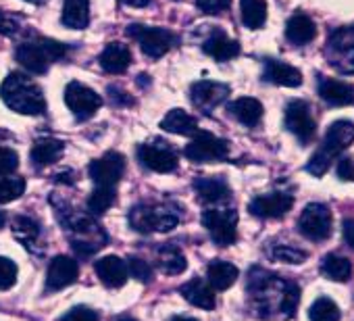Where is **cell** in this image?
I'll use <instances>...</instances> for the list:
<instances>
[{
    "mask_svg": "<svg viewBox=\"0 0 354 321\" xmlns=\"http://www.w3.org/2000/svg\"><path fill=\"white\" fill-rule=\"evenodd\" d=\"M271 257L275 261H281V263H290V265H300L306 261V253L296 248V246H288V244H279L271 250Z\"/></svg>",
    "mask_w": 354,
    "mask_h": 321,
    "instance_id": "f35d334b",
    "label": "cell"
},
{
    "mask_svg": "<svg viewBox=\"0 0 354 321\" xmlns=\"http://www.w3.org/2000/svg\"><path fill=\"white\" fill-rule=\"evenodd\" d=\"M203 226L217 246H232L238 238V213L234 209H209L203 213Z\"/></svg>",
    "mask_w": 354,
    "mask_h": 321,
    "instance_id": "5b68a950",
    "label": "cell"
},
{
    "mask_svg": "<svg viewBox=\"0 0 354 321\" xmlns=\"http://www.w3.org/2000/svg\"><path fill=\"white\" fill-rule=\"evenodd\" d=\"M24 192H26L24 178H3L0 176V205H7V203L21 199Z\"/></svg>",
    "mask_w": 354,
    "mask_h": 321,
    "instance_id": "d590c367",
    "label": "cell"
},
{
    "mask_svg": "<svg viewBox=\"0 0 354 321\" xmlns=\"http://www.w3.org/2000/svg\"><path fill=\"white\" fill-rule=\"evenodd\" d=\"M319 96L333 107H346L354 102V88L339 80H327L323 77L319 82Z\"/></svg>",
    "mask_w": 354,
    "mask_h": 321,
    "instance_id": "44dd1931",
    "label": "cell"
},
{
    "mask_svg": "<svg viewBox=\"0 0 354 321\" xmlns=\"http://www.w3.org/2000/svg\"><path fill=\"white\" fill-rule=\"evenodd\" d=\"M26 3H34L36 5V3H42V0H26Z\"/></svg>",
    "mask_w": 354,
    "mask_h": 321,
    "instance_id": "11a10c76",
    "label": "cell"
},
{
    "mask_svg": "<svg viewBox=\"0 0 354 321\" xmlns=\"http://www.w3.org/2000/svg\"><path fill=\"white\" fill-rule=\"evenodd\" d=\"M19 167V154L7 146H0V176H9Z\"/></svg>",
    "mask_w": 354,
    "mask_h": 321,
    "instance_id": "60d3db41",
    "label": "cell"
},
{
    "mask_svg": "<svg viewBox=\"0 0 354 321\" xmlns=\"http://www.w3.org/2000/svg\"><path fill=\"white\" fill-rule=\"evenodd\" d=\"M65 104L80 121H86L94 117L96 111L102 107V96L80 82H71L65 88Z\"/></svg>",
    "mask_w": 354,
    "mask_h": 321,
    "instance_id": "30bf717a",
    "label": "cell"
},
{
    "mask_svg": "<svg viewBox=\"0 0 354 321\" xmlns=\"http://www.w3.org/2000/svg\"><path fill=\"white\" fill-rule=\"evenodd\" d=\"M308 319L310 321H339V309L331 298L321 296L310 304Z\"/></svg>",
    "mask_w": 354,
    "mask_h": 321,
    "instance_id": "836d02e7",
    "label": "cell"
},
{
    "mask_svg": "<svg viewBox=\"0 0 354 321\" xmlns=\"http://www.w3.org/2000/svg\"><path fill=\"white\" fill-rule=\"evenodd\" d=\"M65 55H67V46L48 38H42L40 42H26L15 51V59L30 73H46L50 63L61 61Z\"/></svg>",
    "mask_w": 354,
    "mask_h": 321,
    "instance_id": "3957f363",
    "label": "cell"
},
{
    "mask_svg": "<svg viewBox=\"0 0 354 321\" xmlns=\"http://www.w3.org/2000/svg\"><path fill=\"white\" fill-rule=\"evenodd\" d=\"M63 24L71 30H84L90 24V0H65Z\"/></svg>",
    "mask_w": 354,
    "mask_h": 321,
    "instance_id": "f546056e",
    "label": "cell"
},
{
    "mask_svg": "<svg viewBox=\"0 0 354 321\" xmlns=\"http://www.w3.org/2000/svg\"><path fill=\"white\" fill-rule=\"evenodd\" d=\"M337 178L344 180V182H352L354 180V163L352 158L344 156L337 160Z\"/></svg>",
    "mask_w": 354,
    "mask_h": 321,
    "instance_id": "7dc6e473",
    "label": "cell"
},
{
    "mask_svg": "<svg viewBox=\"0 0 354 321\" xmlns=\"http://www.w3.org/2000/svg\"><path fill=\"white\" fill-rule=\"evenodd\" d=\"M240 13L248 30H259L267 21V3L265 0H240Z\"/></svg>",
    "mask_w": 354,
    "mask_h": 321,
    "instance_id": "1f68e13d",
    "label": "cell"
},
{
    "mask_svg": "<svg viewBox=\"0 0 354 321\" xmlns=\"http://www.w3.org/2000/svg\"><path fill=\"white\" fill-rule=\"evenodd\" d=\"M298 230L304 238L313 242L327 240L331 236V211L321 203L306 205L298 219Z\"/></svg>",
    "mask_w": 354,
    "mask_h": 321,
    "instance_id": "ba28073f",
    "label": "cell"
},
{
    "mask_svg": "<svg viewBox=\"0 0 354 321\" xmlns=\"http://www.w3.org/2000/svg\"><path fill=\"white\" fill-rule=\"evenodd\" d=\"M232 5V0H196V7L207 15H217Z\"/></svg>",
    "mask_w": 354,
    "mask_h": 321,
    "instance_id": "bcb514c9",
    "label": "cell"
},
{
    "mask_svg": "<svg viewBox=\"0 0 354 321\" xmlns=\"http://www.w3.org/2000/svg\"><path fill=\"white\" fill-rule=\"evenodd\" d=\"M19 30H21V19L19 17L0 11V34H3V36H13Z\"/></svg>",
    "mask_w": 354,
    "mask_h": 321,
    "instance_id": "f6af8a7d",
    "label": "cell"
},
{
    "mask_svg": "<svg viewBox=\"0 0 354 321\" xmlns=\"http://www.w3.org/2000/svg\"><path fill=\"white\" fill-rule=\"evenodd\" d=\"M317 36V26L310 17L306 15H294L290 17L288 26H286V38L296 44V46H304L310 40H315Z\"/></svg>",
    "mask_w": 354,
    "mask_h": 321,
    "instance_id": "484cf974",
    "label": "cell"
},
{
    "mask_svg": "<svg viewBox=\"0 0 354 321\" xmlns=\"http://www.w3.org/2000/svg\"><path fill=\"white\" fill-rule=\"evenodd\" d=\"M13 236L28 250H34V244L38 242V236H40V226L34 219H30V217H15V221H13Z\"/></svg>",
    "mask_w": 354,
    "mask_h": 321,
    "instance_id": "d6a6232c",
    "label": "cell"
},
{
    "mask_svg": "<svg viewBox=\"0 0 354 321\" xmlns=\"http://www.w3.org/2000/svg\"><path fill=\"white\" fill-rule=\"evenodd\" d=\"M123 172H125V158L119 152H106L104 156L92 160V165L88 169L96 186H106V188H115V184L123 178Z\"/></svg>",
    "mask_w": 354,
    "mask_h": 321,
    "instance_id": "8fae6325",
    "label": "cell"
},
{
    "mask_svg": "<svg viewBox=\"0 0 354 321\" xmlns=\"http://www.w3.org/2000/svg\"><path fill=\"white\" fill-rule=\"evenodd\" d=\"M294 205V196L286 194V192H271V194H261L257 196L250 205L248 211L254 217L261 219H279L283 217Z\"/></svg>",
    "mask_w": 354,
    "mask_h": 321,
    "instance_id": "5bb4252c",
    "label": "cell"
},
{
    "mask_svg": "<svg viewBox=\"0 0 354 321\" xmlns=\"http://www.w3.org/2000/svg\"><path fill=\"white\" fill-rule=\"evenodd\" d=\"M98 63H100V67H102L106 73L119 75V73L127 71V67L131 65V53H129V48H127L125 44L111 42V44H106V48L102 51Z\"/></svg>",
    "mask_w": 354,
    "mask_h": 321,
    "instance_id": "ac0fdd59",
    "label": "cell"
},
{
    "mask_svg": "<svg viewBox=\"0 0 354 321\" xmlns=\"http://www.w3.org/2000/svg\"><path fill=\"white\" fill-rule=\"evenodd\" d=\"M94 269H96V275L100 277V282L109 288H121V286H125V282L129 277L127 263L115 255H109V257H102L100 261H96Z\"/></svg>",
    "mask_w": 354,
    "mask_h": 321,
    "instance_id": "2e32d148",
    "label": "cell"
},
{
    "mask_svg": "<svg viewBox=\"0 0 354 321\" xmlns=\"http://www.w3.org/2000/svg\"><path fill=\"white\" fill-rule=\"evenodd\" d=\"M109 96H111L113 104H119V107H123V104H131V102H133V98H131L125 90L117 88V86H109Z\"/></svg>",
    "mask_w": 354,
    "mask_h": 321,
    "instance_id": "c3c4849f",
    "label": "cell"
},
{
    "mask_svg": "<svg viewBox=\"0 0 354 321\" xmlns=\"http://www.w3.org/2000/svg\"><path fill=\"white\" fill-rule=\"evenodd\" d=\"M203 51H205L209 57H213L215 61H221V63H223V61H230V59H234V57L240 55V44H238L236 40L227 38L223 32H213V34L205 40Z\"/></svg>",
    "mask_w": 354,
    "mask_h": 321,
    "instance_id": "603a6c76",
    "label": "cell"
},
{
    "mask_svg": "<svg viewBox=\"0 0 354 321\" xmlns=\"http://www.w3.org/2000/svg\"><path fill=\"white\" fill-rule=\"evenodd\" d=\"M156 265L162 273L167 275H177V273H182L186 271L188 267V261L184 257V253L173 246V244H165L156 250Z\"/></svg>",
    "mask_w": 354,
    "mask_h": 321,
    "instance_id": "83f0119b",
    "label": "cell"
},
{
    "mask_svg": "<svg viewBox=\"0 0 354 321\" xmlns=\"http://www.w3.org/2000/svg\"><path fill=\"white\" fill-rule=\"evenodd\" d=\"M263 77L271 84H277V86H286V88H298L302 84V73L288 65V63H281V61H275V59H269L265 63V73Z\"/></svg>",
    "mask_w": 354,
    "mask_h": 321,
    "instance_id": "d6986e66",
    "label": "cell"
},
{
    "mask_svg": "<svg viewBox=\"0 0 354 321\" xmlns=\"http://www.w3.org/2000/svg\"><path fill=\"white\" fill-rule=\"evenodd\" d=\"M331 57V65L344 73H354V48L350 51H342V53H333L329 51Z\"/></svg>",
    "mask_w": 354,
    "mask_h": 321,
    "instance_id": "7bdbcfd3",
    "label": "cell"
},
{
    "mask_svg": "<svg viewBox=\"0 0 354 321\" xmlns=\"http://www.w3.org/2000/svg\"><path fill=\"white\" fill-rule=\"evenodd\" d=\"M321 273L333 282H348L352 277V263L339 255H327L321 261Z\"/></svg>",
    "mask_w": 354,
    "mask_h": 321,
    "instance_id": "4dcf8cb0",
    "label": "cell"
},
{
    "mask_svg": "<svg viewBox=\"0 0 354 321\" xmlns=\"http://www.w3.org/2000/svg\"><path fill=\"white\" fill-rule=\"evenodd\" d=\"M113 203H115V188L96 186V190L88 199V211L92 215H102L104 211L113 207Z\"/></svg>",
    "mask_w": 354,
    "mask_h": 321,
    "instance_id": "e575fe53",
    "label": "cell"
},
{
    "mask_svg": "<svg viewBox=\"0 0 354 321\" xmlns=\"http://www.w3.org/2000/svg\"><path fill=\"white\" fill-rule=\"evenodd\" d=\"M160 127H162L165 131H169V134L192 136V138L201 131V129H198V121H196L190 113H186V111H182V109H171V111L162 117Z\"/></svg>",
    "mask_w": 354,
    "mask_h": 321,
    "instance_id": "7402d4cb",
    "label": "cell"
},
{
    "mask_svg": "<svg viewBox=\"0 0 354 321\" xmlns=\"http://www.w3.org/2000/svg\"><path fill=\"white\" fill-rule=\"evenodd\" d=\"M230 113L244 125L248 127H254L261 119H263V104L257 100V98H250V96H242L234 102H230Z\"/></svg>",
    "mask_w": 354,
    "mask_h": 321,
    "instance_id": "4316f807",
    "label": "cell"
},
{
    "mask_svg": "<svg viewBox=\"0 0 354 321\" xmlns=\"http://www.w3.org/2000/svg\"><path fill=\"white\" fill-rule=\"evenodd\" d=\"M286 127L302 142L308 144L315 136V119L304 100H292L286 107Z\"/></svg>",
    "mask_w": 354,
    "mask_h": 321,
    "instance_id": "7c38bea8",
    "label": "cell"
},
{
    "mask_svg": "<svg viewBox=\"0 0 354 321\" xmlns=\"http://www.w3.org/2000/svg\"><path fill=\"white\" fill-rule=\"evenodd\" d=\"M352 142H354V123L352 121H346V119H339V121H333L329 125V129H327V134L323 138L321 148H325L327 152H331L333 156H337Z\"/></svg>",
    "mask_w": 354,
    "mask_h": 321,
    "instance_id": "e0dca14e",
    "label": "cell"
},
{
    "mask_svg": "<svg viewBox=\"0 0 354 321\" xmlns=\"http://www.w3.org/2000/svg\"><path fill=\"white\" fill-rule=\"evenodd\" d=\"M184 154L192 163H215L223 160L230 154V142L223 138H217L209 131H198L194 140L186 146Z\"/></svg>",
    "mask_w": 354,
    "mask_h": 321,
    "instance_id": "52a82bcc",
    "label": "cell"
},
{
    "mask_svg": "<svg viewBox=\"0 0 354 321\" xmlns=\"http://www.w3.org/2000/svg\"><path fill=\"white\" fill-rule=\"evenodd\" d=\"M3 223H5V215L0 213V228H3Z\"/></svg>",
    "mask_w": 354,
    "mask_h": 321,
    "instance_id": "f5cc1de1",
    "label": "cell"
},
{
    "mask_svg": "<svg viewBox=\"0 0 354 321\" xmlns=\"http://www.w3.org/2000/svg\"><path fill=\"white\" fill-rule=\"evenodd\" d=\"M194 190L203 203H223L232 194L227 182L221 178H198L194 182Z\"/></svg>",
    "mask_w": 354,
    "mask_h": 321,
    "instance_id": "d4e9b609",
    "label": "cell"
},
{
    "mask_svg": "<svg viewBox=\"0 0 354 321\" xmlns=\"http://www.w3.org/2000/svg\"><path fill=\"white\" fill-rule=\"evenodd\" d=\"M119 321H136V319H131V317H121Z\"/></svg>",
    "mask_w": 354,
    "mask_h": 321,
    "instance_id": "db71d44e",
    "label": "cell"
},
{
    "mask_svg": "<svg viewBox=\"0 0 354 321\" xmlns=\"http://www.w3.org/2000/svg\"><path fill=\"white\" fill-rule=\"evenodd\" d=\"M127 36L140 42V48L150 59H160L169 53V48L175 42V36L169 30L162 28H146L140 24L127 26Z\"/></svg>",
    "mask_w": 354,
    "mask_h": 321,
    "instance_id": "8992f818",
    "label": "cell"
},
{
    "mask_svg": "<svg viewBox=\"0 0 354 321\" xmlns=\"http://www.w3.org/2000/svg\"><path fill=\"white\" fill-rule=\"evenodd\" d=\"M342 236H344V242L354 250V219H346L344 226H342Z\"/></svg>",
    "mask_w": 354,
    "mask_h": 321,
    "instance_id": "681fc988",
    "label": "cell"
},
{
    "mask_svg": "<svg viewBox=\"0 0 354 321\" xmlns=\"http://www.w3.org/2000/svg\"><path fill=\"white\" fill-rule=\"evenodd\" d=\"M80 275V267L75 263V259L59 255L50 261L48 271H46V288L48 290H63L67 286H71Z\"/></svg>",
    "mask_w": 354,
    "mask_h": 321,
    "instance_id": "9a60e30c",
    "label": "cell"
},
{
    "mask_svg": "<svg viewBox=\"0 0 354 321\" xmlns=\"http://www.w3.org/2000/svg\"><path fill=\"white\" fill-rule=\"evenodd\" d=\"M125 5H129V7H136V9H140V7H148L150 5V0H123Z\"/></svg>",
    "mask_w": 354,
    "mask_h": 321,
    "instance_id": "f907efd6",
    "label": "cell"
},
{
    "mask_svg": "<svg viewBox=\"0 0 354 321\" xmlns=\"http://www.w3.org/2000/svg\"><path fill=\"white\" fill-rule=\"evenodd\" d=\"M63 150H65V144L61 140H57V138H40L32 146V160H34V165H38V167H46V165L57 163V160L63 156Z\"/></svg>",
    "mask_w": 354,
    "mask_h": 321,
    "instance_id": "cb8c5ba5",
    "label": "cell"
},
{
    "mask_svg": "<svg viewBox=\"0 0 354 321\" xmlns=\"http://www.w3.org/2000/svg\"><path fill=\"white\" fill-rule=\"evenodd\" d=\"M138 158L146 169L156 172V174H171L177 169V154L162 140L140 144L138 146Z\"/></svg>",
    "mask_w": 354,
    "mask_h": 321,
    "instance_id": "9c48e42d",
    "label": "cell"
},
{
    "mask_svg": "<svg viewBox=\"0 0 354 321\" xmlns=\"http://www.w3.org/2000/svg\"><path fill=\"white\" fill-rule=\"evenodd\" d=\"M0 98L5 104L21 115H42L46 100L40 86L24 73H9L0 86Z\"/></svg>",
    "mask_w": 354,
    "mask_h": 321,
    "instance_id": "6da1fadb",
    "label": "cell"
},
{
    "mask_svg": "<svg viewBox=\"0 0 354 321\" xmlns=\"http://www.w3.org/2000/svg\"><path fill=\"white\" fill-rule=\"evenodd\" d=\"M180 223V213L171 205H136L129 211V226L140 234L171 232Z\"/></svg>",
    "mask_w": 354,
    "mask_h": 321,
    "instance_id": "7a4b0ae2",
    "label": "cell"
},
{
    "mask_svg": "<svg viewBox=\"0 0 354 321\" xmlns=\"http://www.w3.org/2000/svg\"><path fill=\"white\" fill-rule=\"evenodd\" d=\"M65 228L71 234V246H73V250L80 257L94 255L106 242V234L88 215H75V213H71L69 221H65Z\"/></svg>",
    "mask_w": 354,
    "mask_h": 321,
    "instance_id": "277c9868",
    "label": "cell"
},
{
    "mask_svg": "<svg viewBox=\"0 0 354 321\" xmlns=\"http://www.w3.org/2000/svg\"><path fill=\"white\" fill-rule=\"evenodd\" d=\"M298 302H300V288L294 282H286L279 300V309L283 311V317H292L296 313Z\"/></svg>",
    "mask_w": 354,
    "mask_h": 321,
    "instance_id": "8d00e7d4",
    "label": "cell"
},
{
    "mask_svg": "<svg viewBox=\"0 0 354 321\" xmlns=\"http://www.w3.org/2000/svg\"><path fill=\"white\" fill-rule=\"evenodd\" d=\"M240 271L236 265L227 263V261H213L207 269V277L213 290H227L236 284Z\"/></svg>",
    "mask_w": 354,
    "mask_h": 321,
    "instance_id": "f1b7e54d",
    "label": "cell"
},
{
    "mask_svg": "<svg viewBox=\"0 0 354 321\" xmlns=\"http://www.w3.org/2000/svg\"><path fill=\"white\" fill-rule=\"evenodd\" d=\"M61 321H98V315L96 311H92L90 306H73L71 311H67Z\"/></svg>",
    "mask_w": 354,
    "mask_h": 321,
    "instance_id": "ee69618b",
    "label": "cell"
},
{
    "mask_svg": "<svg viewBox=\"0 0 354 321\" xmlns=\"http://www.w3.org/2000/svg\"><path fill=\"white\" fill-rule=\"evenodd\" d=\"M15 282H17V265L7 257H0V290L13 288Z\"/></svg>",
    "mask_w": 354,
    "mask_h": 321,
    "instance_id": "ab89813d",
    "label": "cell"
},
{
    "mask_svg": "<svg viewBox=\"0 0 354 321\" xmlns=\"http://www.w3.org/2000/svg\"><path fill=\"white\" fill-rule=\"evenodd\" d=\"M180 292H182V296L190 302V304H194V306H198V309H205V311H211V309H215V292H213V288L207 284V282H203L201 277H192L190 282H186L182 288H180Z\"/></svg>",
    "mask_w": 354,
    "mask_h": 321,
    "instance_id": "ffe728a7",
    "label": "cell"
},
{
    "mask_svg": "<svg viewBox=\"0 0 354 321\" xmlns=\"http://www.w3.org/2000/svg\"><path fill=\"white\" fill-rule=\"evenodd\" d=\"M171 321H198V319H192V317H173Z\"/></svg>",
    "mask_w": 354,
    "mask_h": 321,
    "instance_id": "816d5d0a",
    "label": "cell"
},
{
    "mask_svg": "<svg viewBox=\"0 0 354 321\" xmlns=\"http://www.w3.org/2000/svg\"><path fill=\"white\" fill-rule=\"evenodd\" d=\"M227 96H230V86L219 84V82H211V80H201V82L192 84V88H190L192 104L205 113H211Z\"/></svg>",
    "mask_w": 354,
    "mask_h": 321,
    "instance_id": "4fadbf2b",
    "label": "cell"
},
{
    "mask_svg": "<svg viewBox=\"0 0 354 321\" xmlns=\"http://www.w3.org/2000/svg\"><path fill=\"white\" fill-rule=\"evenodd\" d=\"M335 156L331 152H327L325 148H319L310 158H308V163H306V172L315 178H321L323 174H327L329 165H331V160Z\"/></svg>",
    "mask_w": 354,
    "mask_h": 321,
    "instance_id": "74e56055",
    "label": "cell"
},
{
    "mask_svg": "<svg viewBox=\"0 0 354 321\" xmlns=\"http://www.w3.org/2000/svg\"><path fill=\"white\" fill-rule=\"evenodd\" d=\"M127 269H129V273H131L138 282H142V284H148V282L152 279V267H150L146 261L138 259V257H131V259L127 261Z\"/></svg>",
    "mask_w": 354,
    "mask_h": 321,
    "instance_id": "b9f144b4",
    "label": "cell"
}]
</instances>
